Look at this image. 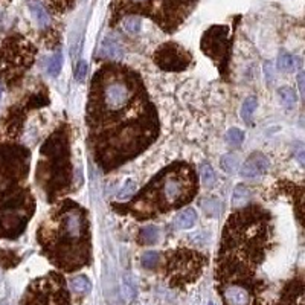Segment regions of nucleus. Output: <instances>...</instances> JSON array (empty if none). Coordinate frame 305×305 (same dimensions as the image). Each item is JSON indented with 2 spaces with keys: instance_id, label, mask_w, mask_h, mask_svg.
Here are the masks:
<instances>
[{
  "instance_id": "1",
  "label": "nucleus",
  "mask_w": 305,
  "mask_h": 305,
  "mask_svg": "<svg viewBox=\"0 0 305 305\" xmlns=\"http://www.w3.org/2000/svg\"><path fill=\"white\" fill-rule=\"evenodd\" d=\"M86 124L95 162L110 173L142 154L159 136L160 122L142 76L122 64H104L93 75Z\"/></svg>"
},
{
  "instance_id": "2",
  "label": "nucleus",
  "mask_w": 305,
  "mask_h": 305,
  "mask_svg": "<svg viewBox=\"0 0 305 305\" xmlns=\"http://www.w3.org/2000/svg\"><path fill=\"white\" fill-rule=\"evenodd\" d=\"M273 246L270 212L251 205L232 214L223 229L215 267L217 286L243 284L264 292L258 270Z\"/></svg>"
},
{
  "instance_id": "3",
  "label": "nucleus",
  "mask_w": 305,
  "mask_h": 305,
  "mask_svg": "<svg viewBox=\"0 0 305 305\" xmlns=\"http://www.w3.org/2000/svg\"><path fill=\"white\" fill-rule=\"evenodd\" d=\"M43 255L60 270L72 273L92 261V237L87 211L73 200L60 202L37 229Z\"/></svg>"
},
{
  "instance_id": "4",
  "label": "nucleus",
  "mask_w": 305,
  "mask_h": 305,
  "mask_svg": "<svg viewBox=\"0 0 305 305\" xmlns=\"http://www.w3.org/2000/svg\"><path fill=\"white\" fill-rule=\"evenodd\" d=\"M31 151L15 142H0V240L18 238L35 212L26 185Z\"/></svg>"
},
{
  "instance_id": "5",
  "label": "nucleus",
  "mask_w": 305,
  "mask_h": 305,
  "mask_svg": "<svg viewBox=\"0 0 305 305\" xmlns=\"http://www.w3.org/2000/svg\"><path fill=\"white\" fill-rule=\"evenodd\" d=\"M199 189L196 170L185 162H174L159 171L128 203L113 205L122 215L148 220L176 211L189 203Z\"/></svg>"
},
{
  "instance_id": "6",
  "label": "nucleus",
  "mask_w": 305,
  "mask_h": 305,
  "mask_svg": "<svg viewBox=\"0 0 305 305\" xmlns=\"http://www.w3.org/2000/svg\"><path fill=\"white\" fill-rule=\"evenodd\" d=\"M72 173L70 131L63 124L41 145L35 170V182L49 203H55L70 191Z\"/></svg>"
},
{
  "instance_id": "7",
  "label": "nucleus",
  "mask_w": 305,
  "mask_h": 305,
  "mask_svg": "<svg viewBox=\"0 0 305 305\" xmlns=\"http://www.w3.org/2000/svg\"><path fill=\"white\" fill-rule=\"evenodd\" d=\"M37 47L24 37L14 34L0 46V79L6 87L17 86L35 61Z\"/></svg>"
},
{
  "instance_id": "8",
  "label": "nucleus",
  "mask_w": 305,
  "mask_h": 305,
  "mask_svg": "<svg viewBox=\"0 0 305 305\" xmlns=\"http://www.w3.org/2000/svg\"><path fill=\"white\" fill-rule=\"evenodd\" d=\"M208 258L196 251L176 249L165 254V278L174 289H186L196 283L206 266Z\"/></svg>"
},
{
  "instance_id": "9",
  "label": "nucleus",
  "mask_w": 305,
  "mask_h": 305,
  "mask_svg": "<svg viewBox=\"0 0 305 305\" xmlns=\"http://www.w3.org/2000/svg\"><path fill=\"white\" fill-rule=\"evenodd\" d=\"M20 305H70L66 280L57 272L34 280L27 286Z\"/></svg>"
},
{
  "instance_id": "10",
  "label": "nucleus",
  "mask_w": 305,
  "mask_h": 305,
  "mask_svg": "<svg viewBox=\"0 0 305 305\" xmlns=\"http://www.w3.org/2000/svg\"><path fill=\"white\" fill-rule=\"evenodd\" d=\"M231 46L229 40V27L225 24L211 26L202 37V50L208 55L218 67V70L226 75L229 58H231Z\"/></svg>"
},
{
  "instance_id": "11",
  "label": "nucleus",
  "mask_w": 305,
  "mask_h": 305,
  "mask_svg": "<svg viewBox=\"0 0 305 305\" xmlns=\"http://www.w3.org/2000/svg\"><path fill=\"white\" fill-rule=\"evenodd\" d=\"M47 104H49V99L44 95V92H41V93H32L31 96H27L26 101L9 108L8 115L5 116V119L2 122V128H0L2 136L6 139V142H12L14 139L18 137L21 127H23L24 116L31 108L43 107V105H47Z\"/></svg>"
},
{
  "instance_id": "12",
  "label": "nucleus",
  "mask_w": 305,
  "mask_h": 305,
  "mask_svg": "<svg viewBox=\"0 0 305 305\" xmlns=\"http://www.w3.org/2000/svg\"><path fill=\"white\" fill-rule=\"evenodd\" d=\"M191 61V53L177 43H165L154 52V64L167 72H182Z\"/></svg>"
},
{
  "instance_id": "13",
  "label": "nucleus",
  "mask_w": 305,
  "mask_h": 305,
  "mask_svg": "<svg viewBox=\"0 0 305 305\" xmlns=\"http://www.w3.org/2000/svg\"><path fill=\"white\" fill-rule=\"evenodd\" d=\"M270 170V160L261 154V153H254L241 167L240 174L246 179H255L264 176Z\"/></svg>"
},
{
  "instance_id": "14",
  "label": "nucleus",
  "mask_w": 305,
  "mask_h": 305,
  "mask_svg": "<svg viewBox=\"0 0 305 305\" xmlns=\"http://www.w3.org/2000/svg\"><path fill=\"white\" fill-rule=\"evenodd\" d=\"M272 305H304V281L302 278L292 280L283 289L280 299Z\"/></svg>"
},
{
  "instance_id": "15",
  "label": "nucleus",
  "mask_w": 305,
  "mask_h": 305,
  "mask_svg": "<svg viewBox=\"0 0 305 305\" xmlns=\"http://www.w3.org/2000/svg\"><path fill=\"white\" fill-rule=\"evenodd\" d=\"M26 5L37 26L41 29H47L50 24V17H49L47 9L43 6V3H40L38 0H26Z\"/></svg>"
},
{
  "instance_id": "16",
  "label": "nucleus",
  "mask_w": 305,
  "mask_h": 305,
  "mask_svg": "<svg viewBox=\"0 0 305 305\" xmlns=\"http://www.w3.org/2000/svg\"><path fill=\"white\" fill-rule=\"evenodd\" d=\"M99 55L102 58H119L122 57V47L118 41H115L113 38H105L102 41Z\"/></svg>"
},
{
  "instance_id": "17",
  "label": "nucleus",
  "mask_w": 305,
  "mask_h": 305,
  "mask_svg": "<svg viewBox=\"0 0 305 305\" xmlns=\"http://www.w3.org/2000/svg\"><path fill=\"white\" fill-rule=\"evenodd\" d=\"M196 220H197V212L192 208H186L176 217L174 223L180 229H189L196 225Z\"/></svg>"
},
{
  "instance_id": "18",
  "label": "nucleus",
  "mask_w": 305,
  "mask_h": 305,
  "mask_svg": "<svg viewBox=\"0 0 305 305\" xmlns=\"http://www.w3.org/2000/svg\"><path fill=\"white\" fill-rule=\"evenodd\" d=\"M251 189L244 185H238L235 186L234 189V194H232V205L234 206H244L251 202Z\"/></svg>"
},
{
  "instance_id": "19",
  "label": "nucleus",
  "mask_w": 305,
  "mask_h": 305,
  "mask_svg": "<svg viewBox=\"0 0 305 305\" xmlns=\"http://www.w3.org/2000/svg\"><path fill=\"white\" fill-rule=\"evenodd\" d=\"M159 238V231L156 226H145L139 231L137 240L141 244H154Z\"/></svg>"
},
{
  "instance_id": "20",
  "label": "nucleus",
  "mask_w": 305,
  "mask_h": 305,
  "mask_svg": "<svg viewBox=\"0 0 305 305\" xmlns=\"http://www.w3.org/2000/svg\"><path fill=\"white\" fill-rule=\"evenodd\" d=\"M70 287L76 293H89L92 290V283L87 276L79 275V276H75L70 280Z\"/></svg>"
},
{
  "instance_id": "21",
  "label": "nucleus",
  "mask_w": 305,
  "mask_h": 305,
  "mask_svg": "<svg viewBox=\"0 0 305 305\" xmlns=\"http://www.w3.org/2000/svg\"><path fill=\"white\" fill-rule=\"evenodd\" d=\"M278 66L284 72H293L298 67V60H296V57H293L287 52H281L280 58H278Z\"/></svg>"
},
{
  "instance_id": "22",
  "label": "nucleus",
  "mask_w": 305,
  "mask_h": 305,
  "mask_svg": "<svg viewBox=\"0 0 305 305\" xmlns=\"http://www.w3.org/2000/svg\"><path fill=\"white\" fill-rule=\"evenodd\" d=\"M20 263V257L12 251H3L0 249V266L3 269H12Z\"/></svg>"
},
{
  "instance_id": "23",
  "label": "nucleus",
  "mask_w": 305,
  "mask_h": 305,
  "mask_svg": "<svg viewBox=\"0 0 305 305\" xmlns=\"http://www.w3.org/2000/svg\"><path fill=\"white\" fill-rule=\"evenodd\" d=\"M202 208L205 209V212L211 217H218L223 211V205L220 200L217 199H208L202 202Z\"/></svg>"
},
{
  "instance_id": "24",
  "label": "nucleus",
  "mask_w": 305,
  "mask_h": 305,
  "mask_svg": "<svg viewBox=\"0 0 305 305\" xmlns=\"http://www.w3.org/2000/svg\"><path fill=\"white\" fill-rule=\"evenodd\" d=\"M257 105H258V101H257L255 96L247 98V99L244 101L243 107H241V118H243L244 121H249V119L252 118L254 112L257 110Z\"/></svg>"
},
{
  "instance_id": "25",
  "label": "nucleus",
  "mask_w": 305,
  "mask_h": 305,
  "mask_svg": "<svg viewBox=\"0 0 305 305\" xmlns=\"http://www.w3.org/2000/svg\"><path fill=\"white\" fill-rule=\"evenodd\" d=\"M159 261H160L159 254H157V252H153V251L145 252V254L142 255V258H141V263H142V266H144L145 269H156V267L159 266Z\"/></svg>"
},
{
  "instance_id": "26",
  "label": "nucleus",
  "mask_w": 305,
  "mask_h": 305,
  "mask_svg": "<svg viewBox=\"0 0 305 305\" xmlns=\"http://www.w3.org/2000/svg\"><path fill=\"white\" fill-rule=\"evenodd\" d=\"M61 66H63V55L61 52H57L53 57H50L49 60V64H47V72L50 76H57L61 70Z\"/></svg>"
},
{
  "instance_id": "27",
  "label": "nucleus",
  "mask_w": 305,
  "mask_h": 305,
  "mask_svg": "<svg viewBox=\"0 0 305 305\" xmlns=\"http://www.w3.org/2000/svg\"><path fill=\"white\" fill-rule=\"evenodd\" d=\"M237 167H238V157L235 154H226L221 157V168L226 173H229V174L235 173Z\"/></svg>"
},
{
  "instance_id": "28",
  "label": "nucleus",
  "mask_w": 305,
  "mask_h": 305,
  "mask_svg": "<svg viewBox=\"0 0 305 305\" xmlns=\"http://www.w3.org/2000/svg\"><path fill=\"white\" fill-rule=\"evenodd\" d=\"M124 29L127 32H131V34H136L141 31V20L139 17L136 15H127L124 17Z\"/></svg>"
},
{
  "instance_id": "29",
  "label": "nucleus",
  "mask_w": 305,
  "mask_h": 305,
  "mask_svg": "<svg viewBox=\"0 0 305 305\" xmlns=\"http://www.w3.org/2000/svg\"><path fill=\"white\" fill-rule=\"evenodd\" d=\"M122 296L128 304L136 298V289H134V286H133V283L130 281L128 276H125V280L122 283Z\"/></svg>"
},
{
  "instance_id": "30",
  "label": "nucleus",
  "mask_w": 305,
  "mask_h": 305,
  "mask_svg": "<svg viewBox=\"0 0 305 305\" xmlns=\"http://www.w3.org/2000/svg\"><path fill=\"white\" fill-rule=\"evenodd\" d=\"M280 96H281V99L284 101V104L287 107H292L296 102V93H295V90L292 87H281L280 89Z\"/></svg>"
},
{
  "instance_id": "31",
  "label": "nucleus",
  "mask_w": 305,
  "mask_h": 305,
  "mask_svg": "<svg viewBox=\"0 0 305 305\" xmlns=\"http://www.w3.org/2000/svg\"><path fill=\"white\" fill-rule=\"evenodd\" d=\"M200 176H202V180L208 185V186H211V185H214V182H215V174H214V170H212V167L211 165H202V168H200Z\"/></svg>"
},
{
  "instance_id": "32",
  "label": "nucleus",
  "mask_w": 305,
  "mask_h": 305,
  "mask_svg": "<svg viewBox=\"0 0 305 305\" xmlns=\"http://www.w3.org/2000/svg\"><path fill=\"white\" fill-rule=\"evenodd\" d=\"M226 139L229 144H234V145H240L243 141H244V133L240 130V128H231L226 134Z\"/></svg>"
},
{
  "instance_id": "33",
  "label": "nucleus",
  "mask_w": 305,
  "mask_h": 305,
  "mask_svg": "<svg viewBox=\"0 0 305 305\" xmlns=\"http://www.w3.org/2000/svg\"><path fill=\"white\" fill-rule=\"evenodd\" d=\"M47 2L53 6L55 11H58V12H64V11L70 9V8L75 5L76 0H47Z\"/></svg>"
},
{
  "instance_id": "34",
  "label": "nucleus",
  "mask_w": 305,
  "mask_h": 305,
  "mask_svg": "<svg viewBox=\"0 0 305 305\" xmlns=\"http://www.w3.org/2000/svg\"><path fill=\"white\" fill-rule=\"evenodd\" d=\"M75 78L78 81H84L86 79V75H87V63L86 61H79L76 64V69H75Z\"/></svg>"
},
{
  "instance_id": "35",
  "label": "nucleus",
  "mask_w": 305,
  "mask_h": 305,
  "mask_svg": "<svg viewBox=\"0 0 305 305\" xmlns=\"http://www.w3.org/2000/svg\"><path fill=\"white\" fill-rule=\"evenodd\" d=\"M134 191H136V183H134L133 180H127L124 189L118 194V197H119V199H127V197H130Z\"/></svg>"
},
{
  "instance_id": "36",
  "label": "nucleus",
  "mask_w": 305,
  "mask_h": 305,
  "mask_svg": "<svg viewBox=\"0 0 305 305\" xmlns=\"http://www.w3.org/2000/svg\"><path fill=\"white\" fill-rule=\"evenodd\" d=\"M304 73H299V78H298V81H299V90H301V93L304 92Z\"/></svg>"
},
{
  "instance_id": "37",
  "label": "nucleus",
  "mask_w": 305,
  "mask_h": 305,
  "mask_svg": "<svg viewBox=\"0 0 305 305\" xmlns=\"http://www.w3.org/2000/svg\"><path fill=\"white\" fill-rule=\"evenodd\" d=\"M209 305H214V304H209Z\"/></svg>"
},
{
  "instance_id": "38",
  "label": "nucleus",
  "mask_w": 305,
  "mask_h": 305,
  "mask_svg": "<svg viewBox=\"0 0 305 305\" xmlns=\"http://www.w3.org/2000/svg\"><path fill=\"white\" fill-rule=\"evenodd\" d=\"M0 95H2V93H0Z\"/></svg>"
}]
</instances>
